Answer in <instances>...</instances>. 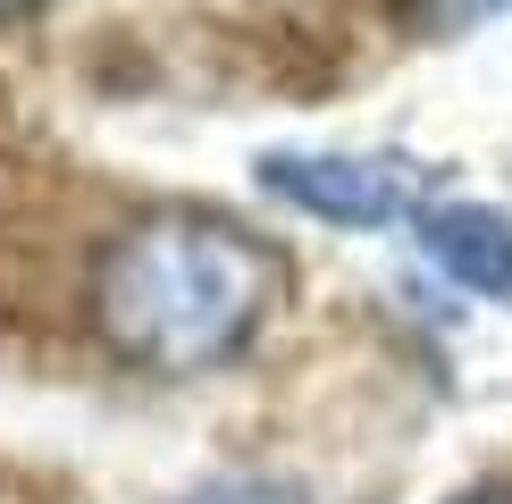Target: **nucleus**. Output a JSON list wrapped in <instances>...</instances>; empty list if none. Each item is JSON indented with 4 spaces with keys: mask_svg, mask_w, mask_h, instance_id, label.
<instances>
[{
    "mask_svg": "<svg viewBox=\"0 0 512 504\" xmlns=\"http://www.w3.org/2000/svg\"><path fill=\"white\" fill-rule=\"evenodd\" d=\"M277 252L219 219H143L101 252L93 320L135 370L194 378L252 345L277 303Z\"/></svg>",
    "mask_w": 512,
    "mask_h": 504,
    "instance_id": "nucleus-1",
    "label": "nucleus"
},
{
    "mask_svg": "<svg viewBox=\"0 0 512 504\" xmlns=\"http://www.w3.org/2000/svg\"><path fill=\"white\" fill-rule=\"evenodd\" d=\"M261 185L328 227H387L412 202L403 160H353V152H261Z\"/></svg>",
    "mask_w": 512,
    "mask_h": 504,
    "instance_id": "nucleus-2",
    "label": "nucleus"
},
{
    "mask_svg": "<svg viewBox=\"0 0 512 504\" xmlns=\"http://www.w3.org/2000/svg\"><path fill=\"white\" fill-rule=\"evenodd\" d=\"M0 9H26V0H0Z\"/></svg>",
    "mask_w": 512,
    "mask_h": 504,
    "instance_id": "nucleus-7",
    "label": "nucleus"
},
{
    "mask_svg": "<svg viewBox=\"0 0 512 504\" xmlns=\"http://www.w3.org/2000/svg\"><path fill=\"white\" fill-rule=\"evenodd\" d=\"M194 504H303L286 488H219V496H194Z\"/></svg>",
    "mask_w": 512,
    "mask_h": 504,
    "instance_id": "nucleus-5",
    "label": "nucleus"
},
{
    "mask_svg": "<svg viewBox=\"0 0 512 504\" xmlns=\"http://www.w3.org/2000/svg\"><path fill=\"white\" fill-rule=\"evenodd\" d=\"M454 504H512V496H454Z\"/></svg>",
    "mask_w": 512,
    "mask_h": 504,
    "instance_id": "nucleus-6",
    "label": "nucleus"
},
{
    "mask_svg": "<svg viewBox=\"0 0 512 504\" xmlns=\"http://www.w3.org/2000/svg\"><path fill=\"white\" fill-rule=\"evenodd\" d=\"M412 236H420V252H429L454 286L487 294V303L512 294V219H504V210H487V202H437V210L412 219Z\"/></svg>",
    "mask_w": 512,
    "mask_h": 504,
    "instance_id": "nucleus-3",
    "label": "nucleus"
},
{
    "mask_svg": "<svg viewBox=\"0 0 512 504\" xmlns=\"http://www.w3.org/2000/svg\"><path fill=\"white\" fill-rule=\"evenodd\" d=\"M496 9H512V0H420V17H429V26H445V34L479 26V17H496Z\"/></svg>",
    "mask_w": 512,
    "mask_h": 504,
    "instance_id": "nucleus-4",
    "label": "nucleus"
}]
</instances>
